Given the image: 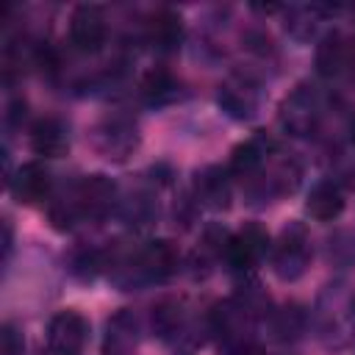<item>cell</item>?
Masks as SVG:
<instances>
[{"label": "cell", "mask_w": 355, "mask_h": 355, "mask_svg": "<svg viewBox=\"0 0 355 355\" xmlns=\"http://www.w3.org/2000/svg\"><path fill=\"white\" fill-rule=\"evenodd\" d=\"M105 14L100 6H78L69 17V42L80 50V53H97L105 44Z\"/></svg>", "instance_id": "cell-3"}, {"label": "cell", "mask_w": 355, "mask_h": 355, "mask_svg": "<svg viewBox=\"0 0 355 355\" xmlns=\"http://www.w3.org/2000/svg\"><path fill=\"white\" fill-rule=\"evenodd\" d=\"M266 252H269V233L261 225L250 222L236 236H230L225 255L236 269H252Z\"/></svg>", "instance_id": "cell-5"}, {"label": "cell", "mask_w": 355, "mask_h": 355, "mask_svg": "<svg viewBox=\"0 0 355 355\" xmlns=\"http://www.w3.org/2000/svg\"><path fill=\"white\" fill-rule=\"evenodd\" d=\"M308 261H311V241H308L302 225L286 227L272 252L275 275L283 280H294L308 269Z\"/></svg>", "instance_id": "cell-1"}, {"label": "cell", "mask_w": 355, "mask_h": 355, "mask_svg": "<svg viewBox=\"0 0 355 355\" xmlns=\"http://www.w3.org/2000/svg\"><path fill=\"white\" fill-rule=\"evenodd\" d=\"M197 194L205 205L211 208H227V200H230V186H227V178L225 172L219 169H208L197 178Z\"/></svg>", "instance_id": "cell-14"}, {"label": "cell", "mask_w": 355, "mask_h": 355, "mask_svg": "<svg viewBox=\"0 0 355 355\" xmlns=\"http://www.w3.org/2000/svg\"><path fill=\"white\" fill-rule=\"evenodd\" d=\"M219 103L233 114V116H250L252 108H255V89L241 80V78H233L227 80L222 89H219Z\"/></svg>", "instance_id": "cell-13"}, {"label": "cell", "mask_w": 355, "mask_h": 355, "mask_svg": "<svg viewBox=\"0 0 355 355\" xmlns=\"http://www.w3.org/2000/svg\"><path fill=\"white\" fill-rule=\"evenodd\" d=\"M114 183L103 175H92V178H83L75 189V208L83 214V216H100L111 208L114 202Z\"/></svg>", "instance_id": "cell-7"}, {"label": "cell", "mask_w": 355, "mask_h": 355, "mask_svg": "<svg viewBox=\"0 0 355 355\" xmlns=\"http://www.w3.org/2000/svg\"><path fill=\"white\" fill-rule=\"evenodd\" d=\"M349 133H352V141H355V116H352V122H349Z\"/></svg>", "instance_id": "cell-20"}, {"label": "cell", "mask_w": 355, "mask_h": 355, "mask_svg": "<svg viewBox=\"0 0 355 355\" xmlns=\"http://www.w3.org/2000/svg\"><path fill=\"white\" fill-rule=\"evenodd\" d=\"M344 72H347L349 83L355 86V39L347 42V64H344Z\"/></svg>", "instance_id": "cell-19"}, {"label": "cell", "mask_w": 355, "mask_h": 355, "mask_svg": "<svg viewBox=\"0 0 355 355\" xmlns=\"http://www.w3.org/2000/svg\"><path fill=\"white\" fill-rule=\"evenodd\" d=\"M347 64V42L338 33H330L316 47V69L324 78H338Z\"/></svg>", "instance_id": "cell-12"}, {"label": "cell", "mask_w": 355, "mask_h": 355, "mask_svg": "<svg viewBox=\"0 0 355 355\" xmlns=\"http://www.w3.org/2000/svg\"><path fill=\"white\" fill-rule=\"evenodd\" d=\"M89 338V322L78 311H61L50 319L47 347L53 355H80Z\"/></svg>", "instance_id": "cell-2"}, {"label": "cell", "mask_w": 355, "mask_h": 355, "mask_svg": "<svg viewBox=\"0 0 355 355\" xmlns=\"http://www.w3.org/2000/svg\"><path fill=\"white\" fill-rule=\"evenodd\" d=\"M147 33H150V42L158 47V50H175L178 42H180V33H183V25H180V17L169 8H161L150 17L147 22Z\"/></svg>", "instance_id": "cell-11"}, {"label": "cell", "mask_w": 355, "mask_h": 355, "mask_svg": "<svg viewBox=\"0 0 355 355\" xmlns=\"http://www.w3.org/2000/svg\"><path fill=\"white\" fill-rule=\"evenodd\" d=\"M50 186H53L50 172H47L39 161H28V164H22V166L17 169V175H14V180H11V191H14V197H17L19 202H25V205H36V202H42V200L50 194Z\"/></svg>", "instance_id": "cell-6"}, {"label": "cell", "mask_w": 355, "mask_h": 355, "mask_svg": "<svg viewBox=\"0 0 355 355\" xmlns=\"http://www.w3.org/2000/svg\"><path fill=\"white\" fill-rule=\"evenodd\" d=\"M22 347H25L22 333L6 322L0 330V355H22Z\"/></svg>", "instance_id": "cell-18"}, {"label": "cell", "mask_w": 355, "mask_h": 355, "mask_svg": "<svg viewBox=\"0 0 355 355\" xmlns=\"http://www.w3.org/2000/svg\"><path fill=\"white\" fill-rule=\"evenodd\" d=\"M172 89H175V83H172V75L166 69H150L141 78V92L150 100H164V97L172 94Z\"/></svg>", "instance_id": "cell-17"}, {"label": "cell", "mask_w": 355, "mask_h": 355, "mask_svg": "<svg viewBox=\"0 0 355 355\" xmlns=\"http://www.w3.org/2000/svg\"><path fill=\"white\" fill-rule=\"evenodd\" d=\"M263 155H266V150L261 147V141L258 139H252V141H247V144H241V147H236L233 150V158H230V169L236 172V175H252L261 164H263Z\"/></svg>", "instance_id": "cell-15"}, {"label": "cell", "mask_w": 355, "mask_h": 355, "mask_svg": "<svg viewBox=\"0 0 355 355\" xmlns=\"http://www.w3.org/2000/svg\"><path fill=\"white\" fill-rule=\"evenodd\" d=\"M305 208L316 222H330L344 211V194L333 180H322L311 189Z\"/></svg>", "instance_id": "cell-10"}, {"label": "cell", "mask_w": 355, "mask_h": 355, "mask_svg": "<svg viewBox=\"0 0 355 355\" xmlns=\"http://www.w3.org/2000/svg\"><path fill=\"white\" fill-rule=\"evenodd\" d=\"M180 324V302L175 300H164L153 308V327L161 333V336H169L175 327Z\"/></svg>", "instance_id": "cell-16"}, {"label": "cell", "mask_w": 355, "mask_h": 355, "mask_svg": "<svg viewBox=\"0 0 355 355\" xmlns=\"http://www.w3.org/2000/svg\"><path fill=\"white\" fill-rule=\"evenodd\" d=\"M319 100L308 86L294 89L280 105V125L294 136H308L319 122Z\"/></svg>", "instance_id": "cell-4"}, {"label": "cell", "mask_w": 355, "mask_h": 355, "mask_svg": "<svg viewBox=\"0 0 355 355\" xmlns=\"http://www.w3.org/2000/svg\"><path fill=\"white\" fill-rule=\"evenodd\" d=\"M178 247L166 239H158V241H150L141 252H139V269L155 280H164L169 277L175 269H178Z\"/></svg>", "instance_id": "cell-9"}, {"label": "cell", "mask_w": 355, "mask_h": 355, "mask_svg": "<svg viewBox=\"0 0 355 355\" xmlns=\"http://www.w3.org/2000/svg\"><path fill=\"white\" fill-rule=\"evenodd\" d=\"M31 147H33V153H39L44 158H61L69 150V139H67L64 125L53 116L39 119L31 128Z\"/></svg>", "instance_id": "cell-8"}]
</instances>
